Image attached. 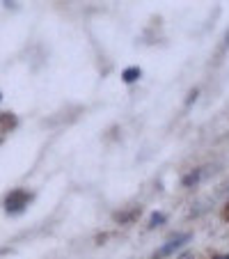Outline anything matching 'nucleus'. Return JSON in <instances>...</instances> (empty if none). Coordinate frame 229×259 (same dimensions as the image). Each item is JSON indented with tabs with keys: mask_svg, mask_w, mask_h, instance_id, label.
<instances>
[{
	"mask_svg": "<svg viewBox=\"0 0 229 259\" xmlns=\"http://www.w3.org/2000/svg\"><path fill=\"white\" fill-rule=\"evenodd\" d=\"M28 202H30V195H28V191H23V188H16V191H12V193L7 195L5 209L9 211V213H16V211H21L23 206H28Z\"/></svg>",
	"mask_w": 229,
	"mask_h": 259,
	"instance_id": "obj_1",
	"label": "nucleus"
},
{
	"mask_svg": "<svg viewBox=\"0 0 229 259\" xmlns=\"http://www.w3.org/2000/svg\"><path fill=\"white\" fill-rule=\"evenodd\" d=\"M140 76H142V71H140L138 66H128V69H124V73H121L124 83H135Z\"/></svg>",
	"mask_w": 229,
	"mask_h": 259,
	"instance_id": "obj_3",
	"label": "nucleus"
},
{
	"mask_svg": "<svg viewBox=\"0 0 229 259\" xmlns=\"http://www.w3.org/2000/svg\"><path fill=\"white\" fill-rule=\"evenodd\" d=\"M186 241H190V234H179V236H174V239H170V241L158 250V257H170V255L176 253Z\"/></svg>",
	"mask_w": 229,
	"mask_h": 259,
	"instance_id": "obj_2",
	"label": "nucleus"
},
{
	"mask_svg": "<svg viewBox=\"0 0 229 259\" xmlns=\"http://www.w3.org/2000/svg\"><path fill=\"white\" fill-rule=\"evenodd\" d=\"M163 223H165L163 213H154V216H151V220H149V227H158V225H163Z\"/></svg>",
	"mask_w": 229,
	"mask_h": 259,
	"instance_id": "obj_4",
	"label": "nucleus"
},
{
	"mask_svg": "<svg viewBox=\"0 0 229 259\" xmlns=\"http://www.w3.org/2000/svg\"><path fill=\"white\" fill-rule=\"evenodd\" d=\"M227 191H229V184H227Z\"/></svg>",
	"mask_w": 229,
	"mask_h": 259,
	"instance_id": "obj_5",
	"label": "nucleus"
},
{
	"mask_svg": "<svg viewBox=\"0 0 229 259\" xmlns=\"http://www.w3.org/2000/svg\"><path fill=\"white\" fill-rule=\"evenodd\" d=\"M0 99H2V94H0Z\"/></svg>",
	"mask_w": 229,
	"mask_h": 259,
	"instance_id": "obj_6",
	"label": "nucleus"
},
{
	"mask_svg": "<svg viewBox=\"0 0 229 259\" xmlns=\"http://www.w3.org/2000/svg\"><path fill=\"white\" fill-rule=\"evenodd\" d=\"M227 259H229V257H227Z\"/></svg>",
	"mask_w": 229,
	"mask_h": 259,
	"instance_id": "obj_7",
	"label": "nucleus"
}]
</instances>
